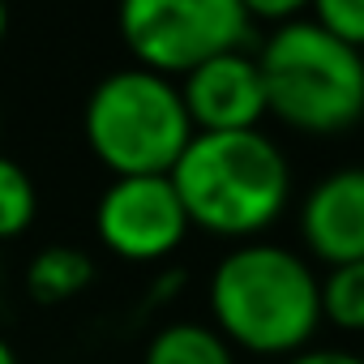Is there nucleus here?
I'll use <instances>...</instances> for the list:
<instances>
[{
	"label": "nucleus",
	"mask_w": 364,
	"mask_h": 364,
	"mask_svg": "<svg viewBox=\"0 0 364 364\" xmlns=\"http://www.w3.org/2000/svg\"><path fill=\"white\" fill-rule=\"evenodd\" d=\"M206 309L236 355L287 360L321 334V270L296 245L245 240L215 262Z\"/></svg>",
	"instance_id": "nucleus-1"
},
{
	"label": "nucleus",
	"mask_w": 364,
	"mask_h": 364,
	"mask_svg": "<svg viewBox=\"0 0 364 364\" xmlns=\"http://www.w3.org/2000/svg\"><path fill=\"white\" fill-rule=\"evenodd\" d=\"M193 232L245 245L296 206L291 159L266 129L249 133H193L167 171Z\"/></svg>",
	"instance_id": "nucleus-2"
},
{
	"label": "nucleus",
	"mask_w": 364,
	"mask_h": 364,
	"mask_svg": "<svg viewBox=\"0 0 364 364\" xmlns=\"http://www.w3.org/2000/svg\"><path fill=\"white\" fill-rule=\"evenodd\" d=\"M253 56L266 86V120L300 137H343L364 124V56L330 39L309 9L266 31Z\"/></svg>",
	"instance_id": "nucleus-3"
},
{
	"label": "nucleus",
	"mask_w": 364,
	"mask_h": 364,
	"mask_svg": "<svg viewBox=\"0 0 364 364\" xmlns=\"http://www.w3.org/2000/svg\"><path fill=\"white\" fill-rule=\"evenodd\" d=\"M90 154L116 176H167L193 141L180 86L150 69H116L95 82L82 107Z\"/></svg>",
	"instance_id": "nucleus-4"
},
{
	"label": "nucleus",
	"mask_w": 364,
	"mask_h": 364,
	"mask_svg": "<svg viewBox=\"0 0 364 364\" xmlns=\"http://www.w3.org/2000/svg\"><path fill=\"white\" fill-rule=\"evenodd\" d=\"M116 22L133 65L171 82L257 35L245 0H129Z\"/></svg>",
	"instance_id": "nucleus-5"
},
{
	"label": "nucleus",
	"mask_w": 364,
	"mask_h": 364,
	"mask_svg": "<svg viewBox=\"0 0 364 364\" xmlns=\"http://www.w3.org/2000/svg\"><path fill=\"white\" fill-rule=\"evenodd\" d=\"M189 215L167 176H116L99 193L95 236L99 245L133 266L167 262L189 240Z\"/></svg>",
	"instance_id": "nucleus-6"
},
{
	"label": "nucleus",
	"mask_w": 364,
	"mask_h": 364,
	"mask_svg": "<svg viewBox=\"0 0 364 364\" xmlns=\"http://www.w3.org/2000/svg\"><path fill=\"white\" fill-rule=\"evenodd\" d=\"M300 253L313 266L364 262V163L330 167L296 202Z\"/></svg>",
	"instance_id": "nucleus-7"
},
{
	"label": "nucleus",
	"mask_w": 364,
	"mask_h": 364,
	"mask_svg": "<svg viewBox=\"0 0 364 364\" xmlns=\"http://www.w3.org/2000/svg\"><path fill=\"white\" fill-rule=\"evenodd\" d=\"M176 86L193 133H249L266 124V86L249 48L198 65Z\"/></svg>",
	"instance_id": "nucleus-8"
},
{
	"label": "nucleus",
	"mask_w": 364,
	"mask_h": 364,
	"mask_svg": "<svg viewBox=\"0 0 364 364\" xmlns=\"http://www.w3.org/2000/svg\"><path fill=\"white\" fill-rule=\"evenodd\" d=\"M95 279V262L86 249L77 245H48L31 257L26 266V296L43 309L65 304L73 296H82Z\"/></svg>",
	"instance_id": "nucleus-9"
},
{
	"label": "nucleus",
	"mask_w": 364,
	"mask_h": 364,
	"mask_svg": "<svg viewBox=\"0 0 364 364\" xmlns=\"http://www.w3.org/2000/svg\"><path fill=\"white\" fill-rule=\"evenodd\" d=\"M141 364H240L210 321H167L150 334Z\"/></svg>",
	"instance_id": "nucleus-10"
},
{
	"label": "nucleus",
	"mask_w": 364,
	"mask_h": 364,
	"mask_svg": "<svg viewBox=\"0 0 364 364\" xmlns=\"http://www.w3.org/2000/svg\"><path fill=\"white\" fill-rule=\"evenodd\" d=\"M321 326L364 334V262L321 270Z\"/></svg>",
	"instance_id": "nucleus-11"
},
{
	"label": "nucleus",
	"mask_w": 364,
	"mask_h": 364,
	"mask_svg": "<svg viewBox=\"0 0 364 364\" xmlns=\"http://www.w3.org/2000/svg\"><path fill=\"white\" fill-rule=\"evenodd\" d=\"M39 215V189L18 159L0 154V240H18Z\"/></svg>",
	"instance_id": "nucleus-12"
},
{
	"label": "nucleus",
	"mask_w": 364,
	"mask_h": 364,
	"mask_svg": "<svg viewBox=\"0 0 364 364\" xmlns=\"http://www.w3.org/2000/svg\"><path fill=\"white\" fill-rule=\"evenodd\" d=\"M309 18L330 39L364 56V0H317V5H309Z\"/></svg>",
	"instance_id": "nucleus-13"
},
{
	"label": "nucleus",
	"mask_w": 364,
	"mask_h": 364,
	"mask_svg": "<svg viewBox=\"0 0 364 364\" xmlns=\"http://www.w3.org/2000/svg\"><path fill=\"white\" fill-rule=\"evenodd\" d=\"M279 364H364V351H351V347H326V343H313Z\"/></svg>",
	"instance_id": "nucleus-14"
},
{
	"label": "nucleus",
	"mask_w": 364,
	"mask_h": 364,
	"mask_svg": "<svg viewBox=\"0 0 364 364\" xmlns=\"http://www.w3.org/2000/svg\"><path fill=\"white\" fill-rule=\"evenodd\" d=\"M0 364H18V351L9 347V338L0 334Z\"/></svg>",
	"instance_id": "nucleus-15"
},
{
	"label": "nucleus",
	"mask_w": 364,
	"mask_h": 364,
	"mask_svg": "<svg viewBox=\"0 0 364 364\" xmlns=\"http://www.w3.org/2000/svg\"><path fill=\"white\" fill-rule=\"evenodd\" d=\"M5 31H9V14H5V5H0V43H5Z\"/></svg>",
	"instance_id": "nucleus-16"
}]
</instances>
